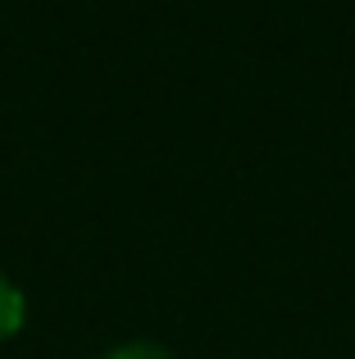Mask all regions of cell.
<instances>
[{
  "label": "cell",
  "mask_w": 355,
  "mask_h": 359,
  "mask_svg": "<svg viewBox=\"0 0 355 359\" xmlns=\"http://www.w3.org/2000/svg\"><path fill=\"white\" fill-rule=\"evenodd\" d=\"M18 318H23V296H18L14 287H9L5 278H0V337H9L18 327Z\"/></svg>",
  "instance_id": "obj_1"
},
{
  "label": "cell",
  "mask_w": 355,
  "mask_h": 359,
  "mask_svg": "<svg viewBox=\"0 0 355 359\" xmlns=\"http://www.w3.org/2000/svg\"><path fill=\"white\" fill-rule=\"evenodd\" d=\"M105 359H169V355H164L160 346H123V351H114Z\"/></svg>",
  "instance_id": "obj_2"
}]
</instances>
